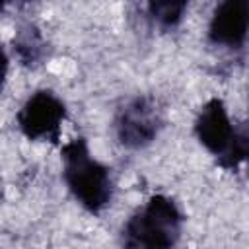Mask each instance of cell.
Wrapping results in <instances>:
<instances>
[{"label":"cell","mask_w":249,"mask_h":249,"mask_svg":"<svg viewBox=\"0 0 249 249\" xmlns=\"http://www.w3.org/2000/svg\"><path fill=\"white\" fill-rule=\"evenodd\" d=\"M183 216L163 195L152 196L124 226V249H171L181 235Z\"/></svg>","instance_id":"obj_1"},{"label":"cell","mask_w":249,"mask_h":249,"mask_svg":"<svg viewBox=\"0 0 249 249\" xmlns=\"http://www.w3.org/2000/svg\"><path fill=\"white\" fill-rule=\"evenodd\" d=\"M64 181L76 200L89 212L103 210L113 193L109 169L89 156L88 144L82 138L72 140L62 148Z\"/></svg>","instance_id":"obj_2"},{"label":"cell","mask_w":249,"mask_h":249,"mask_svg":"<svg viewBox=\"0 0 249 249\" xmlns=\"http://www.w3.org/2000/svg\"><path fill=\"white\" fill-rule=\"evenodd\" d=\"M66 117V107L64 103L47 89L35 91L19 109L18 113V124L21 132L31 138H47L54 140L58 136L60 124Z\"/></svg>","instance_id":"obj_3"},{"label":"cell","mask_w":249,"mask_h":249,"mask_svg":"<svg viewBox=\"0 0 249 249\" xmlns=\"http://www.w3.org/2000/svg\"><path fill=\"white\" fill-rule=\"evenodd\" d=\"M160 124L161 119L158 107L146 97H136L121 109L117 119V134L124 146L142 148L156 138Z\"/></svg>","instance_id":"obj_4"},{"label":"cell","mask_w":249,"mask_h":249,"mask_svg":"<svg viewBox=\"0 0 249 249\" xmlns=\"http://www.w3.org/2000/svg\"><path fill=\"white\" fill-rule=\"evenodd\" d=\"M195 130L200 144L208 152L218 156V160L231 148L233 140L239 134V130H235V126L230 121L226 105L220 99H210L200 109L195 123Z\"/></svg>","instance_id":"obj_5"},{"label":"cell","mask_w":249,"mask_h":249,"mask_svg":"<svg viewBox=\"0 0 249 249\" xmlns=\"http://www.w3.org/2000/svg\"><path fill=\"white\" fill-rule=\"evenodd\" d=\"M208 35L216 45L241 47L247 35V0L222 2L212 16Z\"/></svg>","instance_id":"obj_6"},{"label":"cell","mask_w":249,"mask_h":249,"mask_svg":"<svg viewBox=\"0 0 249 249\" xmlns=\"http://www.w3.org/2000/svg\"><path fill=\"white\" fill-rule=\"evenodd\" d=\"M187 4L185 2H173V0H163V2H152L148 6L150 14L154 16V19H158L161 25L169 27V25H175L181 18H183V12H185Z\"/></svg>","instance_id":"obj_7"},{"label":"cell","mask_w":249,"mask_h":249,"mask_svg":"<svg viewBox=\"0 0 249 249\" xmlns=\"http://www.w3.org/2000/svg\"><path fill=\"white\" fill-rule=\"evenodd\" d=\"M16 51L18 54L21 56V60L25 62H33L37 60L39 53H41V43H39V37L35 31H25L19 35V39L16 41Z\"/></svg>","instance_id":"obj_8"},{"label":"cell","mask_w":249,"mask_h":249,"mask_svg":"<svg viewBox=\"0 0 249 249\" xmlns=\"http://www.w3.org/2000/svg\"><path fill=\"white\" fill-rule=\"evenodd\" d=\"M6 74H8V56H6L4 49L0 47V88H2L4 80H6Z\"/></svg>","instance_id":"obj_9"},{"label":"cell","mask_w":249,"mask_h":249,"mask_svg":"<svg viewBox=\"0 0 249 249\" xmlns=\"http://www.w3.org/2000/svg\"><path fill=\"white\" fill-rule=\"evenodd\" d=\"M2 8H4V4H0V12H2Z\"/></svg>","instance_id":"obj_10"}]
</instances>
